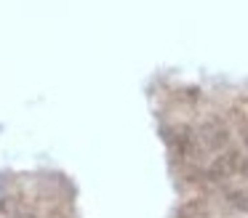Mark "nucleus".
Returning a JSON list of instances; mask_svg holds the SVG:
<instances>
[{"mask_svg":"<svg viewBox=\"0 0 248 218\" xmlns=\"http://www.w3.org/2000/svg\"><path fill=\"white\" fill-rule=\"evenodd\" d=\"M240 165H243V160L237 152H224L211 162L208 175L211 178H230V175H235L237 170H240Z\"/></svg>","mask_w":248,"mask_h":218,"instance_id":"f257e3e1","label":"nucleus"},{"mask_svg":"<svg viewBox=\"0 0 248 218\" xmlns=\"http://www.w3.org/2000/svg\"><path fill=\"white\" fill-rule=\"evenodd\" d=\"M19 218H35V216H30V213H22V216H19Z\"/></svg>","mask_w":248,"mask_h":218,"instance_id":"20e7f679","label":"nucleus"},{"mask_svg":"<svg viewBox=\"0 0 248 218\" xmlns=\"http://www.w3.org/2000/svg\"><path fill=\"white\" fill-rule=\"evenodd\" d=\"M232 202H235V205L240 207V210H248V191H237Z\"/></svg>","mask_w":248,"mask_h":218,"instance_id":"7ed1b4c3","label":"nucleus"},{"mask_svg":"<svg viewBox=\"0 0 248 218\" xmlns=\"http://www.w3.org/2000/svg\"><path fill=\"white\" fill-rule=\"evenodd\" d=\"M203 213H205L203 202H189V205L182 207V218H203Z\"/></svg>","mask_w":248,"mask_h":218,"instance_id":"f03ea898","label":"nucleus"}]
</instances>
